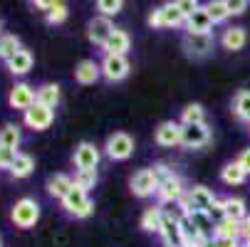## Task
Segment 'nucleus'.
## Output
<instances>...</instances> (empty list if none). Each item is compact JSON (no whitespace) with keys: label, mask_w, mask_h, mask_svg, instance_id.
<instances>
[{"label":"nucleus","mask_w":250,"mask_h":247,"mask_svg":"<svg viewBox=\"0 0 250 247\" xmlns=\"http://www.w3.org/2000/svg\"><path fill=\"white\" fill-rule=\"evenodd\" d=\"M60 99H62V92H60V84H55V82H45V84H40L38 87V104H42V107H47V109H57V104H60Z\"/></svg>","instance_id":"4be33fe9"},{"label":"nucleus","mask_w":250,"mask_h":247,"mask_svg":"<svg viewBox=\"0 0 250 247\" xmlns=\"http://www.w3.org/2000/svg\"><path fill=\"white\" fill-rule=\"evenodd\" d=\"M10 218H13V223H15L20 230L35 228V223L40 220V203L35 200V198H20V200L13 205Z\"/></svg>","instance_id":"7ed1b4c3"},{"label":"nucleus","mask_w":250,"mask_h":247,"mask_svg":"<svg viewBox=\"0 0 250 247\" xmlns=\"http://www.w3.org/2000/svg\"><path fill=\"white\" fill-rule=\"evenodd\" d=\"M99 77H102V67H99V62H94V59H82V62L75 67V79H77L80 84H94Z\"/></svg>","instance_id":"412c9836"},{"label":"nucleus","mask_w":250,"mask_h":247,"mask_svg":"<svg viewBox=\"0 0 250 247\" xmlns=\"http://www.w3.org/2000/svg\"><path fill=\"white\" fill-rule=\"evenodd\" d=\"M228 10H230V15H243L248 10V3L245 0H228Z\"/></svg>","instance_id":"79ce46f5"},{"label":"nucleus","mask_w":250,"mask_h":247,"mask_svg":"<svg viewBox=\"0 0 250 247\" xmlns=\"http://www.w3.org/2000/svg\"><path fill=\"white\" fill-rule=\"evenodd\" d=\"M20 50H22V42L18 35H0V59L3 62H10Z\"/></svg>","instance_id":"c85d7f7f"},{"label":"nucleus","mask_w":250,"mask_h":247,"mask_svg":"<svg viewBox=\"0 0 250 247\" xmlns=\"http://www.w3.org/2000/svg\"><path fill=\"white\" fill-rule=\"evenodd\" d=\"M198 247H216V245H213V240H203Z\"/></svg>","instance_id":"49530a36"},{"label":"nucleus","mask_w":250,"mask_h":247,"mask_svg":"<svg viewBox=\"0 0 250 247\" xmlns=\"http://www.w3.org/2000/svg\"><path fill=\"white\" fill-rule=\"evenodd\" d=\"M32 171H35V158H32L30 153H22V151H20V153L15 156V161H13V166H10L8 173L13 175V178L20 181V178H27Z\"/></svg>","instance_id":"a878e982"},{"label":"nucleus","mask_w":250,"mask_h":247,"mask_svg":"<svg viewBox=\"0 0 250 247\" xmlns=\"http://www.w3.org/2000/svg\"><path fill=\"white\" fill-rule=\"evenodd\" d=\"M216 193H213L210 188L206 186H191L184 195V200L178 203V208H181V215H188V213H208L210 205L216 203Z\"/></svg>","instance_id":"f257e3e1"},{"label":"nucleus","mask_w":250,"mask_h":247,"mask_svg":"<svg viewBox=\"0 0 250 247\" xmlns=\"http://www.w3.org/2000/svg\"><path fill=\"white\" fill-rule=\"evenodd\" d=\"M20 144H22V136H20V129L15 124H5L3 129H0V146L18 151Z\"/></svg>","instance_id":"7c9ffc66"},{"label":"nucleus","mask_w":250,"mask_h":247,"mask_svg":"<svg viewBox=\"0 0 250 247\" xmlns=\"http://www.w3.org/2000/svg\"><path fill=\"white\" fill-rule=\"evenodd\" d=\"M181 47L186 52V57L191 59H203L213 52V47H216V38L210 35H191V32H184L181 38Z\"/></svg>","instance_id":"39448f33"},{"label":"nucleus","mask_w":250,"mask_h":247,"mask_svg":"<svg viewBox=\"0 0 250 247\" xmlns=\"http://www.w3.org/2000/svg\"><path fill=\"white\" fill-rule=\"evenodd\" d=\"M178 218H181V213L176 215V213H171V210L164 208V220H161V230H159V237H161L164 247H186Z\"/></svg>","instance_id":"423d86ee"},{"label":"nucleus","mask_w":250,"mask_h":247,"mask_svg":"<svg viewBox=\"0 0 250 247\" xmlns=\"http://www.w3.org/2000/svg\"><path fill=\"white\" fill-rule=\"evenodd\" d=\"M32 62H35V59H32V52L22 47L10 62H5V67H8V72H10V75H15V77H25L30 69H32Z\"/></svg>","instance_id":"5701e85b"},{"label":"nucleus","mask_w":250,"mask_h":247,"mask_svg":"<svg viewBox=\"0 0 250 247\" xmlns=\"http://www.w3.org/2000/svg\"><path fill=\"white\" fill-rule=\"evenodd\" d=\"M97 181H99L97 171H75V186L82 188V190H87V193L97 186Z\"/></svg>","instance_id":"72a5a7b5"},{"label":"nucleus","mask_w":250,"mask_h":247,"mask_svg":"<svg viewBox=\"0 0 250 247\" xmlns=\"http://www.w3.org/2000/svg\"><path fill=\"white\" fill-rule=\"evenodd\" d=\"M208 215H210V220L216 223V225L226 220V205H223V198H218L216 203L210 205V210H208Z\"/></svg>","instance_id":"58836bf2"},{"label":"nucleus","mask_w":250,"mask_h":247,"mask_svg":"<svg viewBox=\"0 0 250 247\" xmlns=\"http://www.w3.org/2000/svg\"><path fill=\"white\" fill-rule=\"evenodd\" d=\"M8 104H10L13 109H18V112L25 114L27 109H32L35 104H38V89L30 87L27 82H15V87L8 94Z\"/></svg>","instance_id":"1a4fd4ad"},{"label":"nucleus","mask_w":250,"mask_h":247,"mask_svg":"<svg viewBox=\"0 0 250 247\" xmlns=\"http://www.w3.org/2000/svg\"><path fill=\"white\" fill-rule=\"evenodd\" d=\"M99 158H102V151L92 144V141H80L77 149H75V156H72L77 171H97Z\"/></svg>","instance_id":"f8f14e48"},{"label":"nucleus","mask_w":250,"mask_h":247,"mask_svg":"<svg viewBox=\"0 0 250 247\" xmlns=\"http://www.w3.org/2000/svg\"><path fill=\"white\" fill-rule=\"evenodd\" d=\"M122 8H124L122 0H99V3H97L99 15L109 18V20H112V15H119V13H122Z\"/></svg>","instance_id":"e433bc0d"},{"label":"nucleus","mask_w":250,"mask_h":247,"mask_svg":"<svg viewBox=\"0 0 250 247\" xmlns=\"http://www.w3.org/2000/svg\"><path fill=\"white\" fill-rule=\"evenodd\" d=\"M60 203H62V210H64V213H67L69 218H77V220L89 218L92 210H94V203L89 200V193L82 190V188H77V186H72V190H69Z\"/></svg>","instance_id":"f03ea898"},{"label":"nucleus","mask_w":250,"mask_h":247,"mask_svg":"<svg viewBox=\"0 0 250 247\" xmlns=\"http://www.w3.org/2000/svg\"><path fill=\"white\" fill-rule=\"evenodd\" d=\"M0 247H3V240H0Z\"/></svg>","instance_id":"3c124183"},{"label":"nucleus","mask_w":250,"mask_h":247,"mask_svg":"<svg viewBox=\"0 0 250 247\" xmlns=\"http://www.w3.org/2000/svg\"><path fill=\"white\" fill-rule=\"evenodd\" d=\"M186 247H198V245H186Z\"/></svg>","instance_id":"09e8293b"},{"label":"nucleus","mask_w":250,"mask_h":247,"mask_svg":"<svg viewBox=\"0 0 250 247\" xmlns=\"http://www.w3.org/2000/svg\"><path fill=\"white\" fill-rule=\"evenodd\" d=\"M151 173H154V178H156V183L161 186L164 181H168V178H171V175H173L176 171H173V168H168L166 163H154V166H151Z\"/></svg>","instance_id":"4c0bfd02"},{"label":"nucleus","mask_w":250,"mask_h":247,"mask_svg":"<svg viewBox=\"0 0 250 247\" xmlns=\"http://www.w3.org/2000/svg\"><path fill=\"white\" fill-rule=\"evenodd\" d=\"M114 22L109 20V18H104V15H97V18H92L89 20V25H87V38H89V42H94L97 47H104L106 45V40L114 35Z\"/></svg>","instance_id":"ddd939ff"},{"label":"nucleus","mask_w":250,"mask_h":247,"mask_svg":"<svg viewBox=\"0 0 250 247\" xmlns=\"http://www.w3.org/2000/svg\"><path fill=\"white\" fill-rule=\"evenodd\" d=\"M248 126H250V124H248Z\"/></svg>","instance_id":"603ef678"},{"label":"nucleus","mask_w":250,"mask_h":247,"mask_svg":"<svg viewBox=\"0 0 250 247\" xmlns=\"http://www.w3.org/2000/svg\"><path fill=\"white\" fill-rule=\"evenodd\" d=\"M240 247H250V242H243V245H240Z\"/></svg>","instance_id":"de8ad7c7"},{"label":"nucleus","mask_w":250,"mask_h":247,"mask_svg":"<svg viewBox=\"0 0 250 247\" xmlns=\"http://www.w3.org/2000/svg\"><path fill=\"white\" fill-rule=\"evenodd\" d=\"M161 220H164V208L161 205H149L144 213H141V228L146 232H156L161 230Z\"/></svg>","instance_id":"b1692460"},{"label":"nucleus","mask_w":250,"mask_h":247,"mask_svg":"<svg viewBox=\"0 0 250 247\" xmlns=\"http://www.w3.org/2000/svg\"><path fill=\"white\" fill-rule=\"evenodd\" d=\"M181 124H206V109L201 104H186L181 109Z\"/></svg>","instance_id":"2f4dec72"},{"label":"nucleus","mask_w":250,"mask_h":247,"mask_svg":"<svg viewBox=\"0 0 250 247\" xmlns=\"http://www.w3.org/2000/svg\"><path fill=\"white\" fill-rule=\"evenodd\" d=\"M176 5H178V10H181V15H184V18H191V15L201 8V5L196 3V0H176Z\"/></svg>","instance_id":"a19ab883"},{"label":"nucleus","mask_w":250,"mask_h":247,"mask_svg":"<svg viewBox=\"0 0 250 247\" xmlns=\"http://www.w3.org/2000/svg\"><path fill=\"white\" fill-rule=\"evenodd\" d=\"M235 161H238V163L243 166V171L250 175V149H243V151H240V156H238Z\"/></svg>","instance_id":"c03bdc74"},{"label":"nucleus","mask_w":250,"mask_h":247,"mask_svg":"<svg viewBox=\"0 0 250 247\" xmlns=\"http://www.w3.org/2000/svg\"><path fill=\"white\" fill-rule=\"evenodd\" d=\"M99 67H102V77L106 82H122V79H126L129 69H131L129 59L122 57V55H104Z\"/></svg>","instance_id":"6e6552de"},{"label":"nucleus","mask_w":250,"mask_h":247,"mask_svg":"<svg viewBox=\"0 0 250 247\" xmlns=\"http://www.w3.org/2000/svg\"><path fill=\"white\" fill-rule=\"evenodd\" d=\"M184 30H186V32H191V35H210V32H213V20L208 18V13H206V8H203V5H201L191 18H186Z\"/></svg>","instance_id":"f3484780"},{"label":"nucleus","mask_w":250,"mask_h":247,"mask_svg":"<svg viewBox=\"0 0 250 247\" xmlns=\"http://www.w3.org/2000/svg\"><path fill=\"white\" fill-rule=\"evenodd\" d=\"M18 153H20V151H13V149L0 146V171H10V166H13V161H15Z\"/></svg>","instance_id":"ea45409f"},{"label":"nucleus","mask_w":250,"mask_h":247,"mask_svg":"<svg viewBox=\"0 0 250 247\" xmlns=\"http://www.w3.org/2000/svg\"><path fill=\"white\" fill-rule=\"evenodd\" d=\"M178 223H181V232H184L186 245H201V242H203L201 235H198V230H196V225L191 223L188 215H181V218H178Z\"/></svg>","instance_id":"473e14b6"},{"label":"nucleus","mask_w":250,"mask_h":247,"mask_svg":"<svg viewBox=\"0 0 250 247\" xmlns=\"http://www.w3.org/2000/svg\"><path fill=\"white\" fill-rule=\"evenodd\" d=\"M104 151L112 161H126L134 153V138L124 131H117V133H112L109 138H106Z\"/></svg>","instance_id":"9b49d317"},{"label":"nucleus","mask_w":250,"mask_h":247,"mask_svg":"<svg viewBox=\"0 0 250 247\" xmlns=\"http://www.w3.org/2000/svg\"><path fill=\"white\" fill-rule=\"evenodd\" d=\"M245 42H248V32H245V27H240V25L226 27L223 35H221V45H223L228 52H238V50H243Z\"/></svg>","instance_id":"a211bd4d"},{"label":"nucleus","mask_w":250,"mask_h":247,"mask_svg":"<svg viewBox=\"0 0 250 247\" xmlns=\"http://www.w3.org/2000/svg\"><path fill=\"white\" fill-rule=\"evenodd\" d=\"M240 240L243 242H250V215L240 223Z\"/></svg>","instance_id":"a18cd8bd"},{"label":"nucleus","mask_w":250,"mask_h":247,"mask_svg":"<svg viewBox=\"0 0 250 247\" xmlns=\"http://www.w3.org/2000/svg\"><path fill=\"white\" fill-rule=\"evenodd\" d=\"M52 121H55V112L42 107V104H35L32 109H27L22 114V124L32 131H45V129L52 126Z\"/></svg>","instance_id":"4468645a"},{"label":"nucleus","mask_w":250,"mask_h":247,"mask_svg":"<svg viewBox=\"0 0 250 247\" xmlns=\"http://www.w3.org/2000/svg\"><path fill=\"white\" fill-rule=\"evenodd\" d=\"M223 205H226V218L235 220V223H243L248 218V208H245V200L243 198H223Z\"/></svg>","instance_id":"cd10ccee"},{"label":"nucleus","mask_w":250,"mask_h":247,"mask_svg":"<svg viewBox=\"0 0 250 247\" xmlns=\"http://www.w3.org/2000/svg\"><path fill=\"white\" fill-rule=\"evenodd\" d=\"M67 15H69L67 3H52L50 13H45V20H47L50 25H60V22H64V20H67Z\"/></svg>","instance_id":"c9c22d12"},{"label":"nucleus","mask_w":250,"mask_h":247,"mask_svg":"<svg viewBox=\"0 0 250 247\" xmlns=\"http://www.w3.org/2000/svg\"><path fill=\"white\" fill-rule=\"evenodd\" d=\"M75 186V175H67V173H55L47 178V193L57 200H62Z\"/></svg>","instance_id":"aec40b11"},{"label":"nucleus","mask_w":250,"mask_h":247,"mask_svg":"<svg viewBox=\"0 0 250 247\" xmlns=\"http://www.w3.org/2000/svg\"><path fill=\"white\" fill-rule=\"evenodd\" d=\"M210 141L208 124H181V146L184 149H203Z\"/></svg>","instance_id":"9d476101"},{"label":"nucleus","mask_w":250,"mask_h":247,"mask_svg":"<svg viewBox=\"0 0 250 247\" xmlns=\"http://www.w3.org/2000/svg\"><path fill=\"white\" fill-rule=\"evenodd\" d=\"M208 18L213 20V25H221L230 18V10H228V0H210V3L203 5Z\"/></svg>","instance_id":"c756f323"},{"label":"nucleus","mask_w":250,"mask_h":247,"mask_svg":"<svg viewBox=\"0 0 250 247\" xmlns=\"http://www.w3.org/2000/svg\"><path fill=\"white\" fill-rule=\"evenodd\" d=\"M0 27H3V22H0ZM0 35H3V32H0Z\"/></svg>","instance_id":"8fccbe9b"},{"label":"nucleus","mask_w":250,"mask_h":247,"mask_svg":"<svg viewBox=\"0 0 250 247\" xmlns=\"http://www.w3.org/2000/svg\"><path fill=\"white\" fill-rule=\"evenodd\" d=\"M213 245H216V247H240L243 242L240 240H230V237H213Z\"/></svg>","instance_id":"37998d69"},{"label":"nucleus","mask_w":250,"mask_h":247,"mask_svg":"<svg viewBox=\"0 0 250 247\" xmlns=\"http://www.w3.org/2000/svg\"><path fill=\"white\" fill-rule=\"evenodd\" d=\"M159 190V183L154 178V173L151 168H141L134 173V178H131V193L136 198H149V195H156Z\"/></svg>","instance_id":"2eb2a0df"},{"label":"nucleus","mask_w":250,"mask_h":247,"mask_svg":"<svg viewBox=\"0 0 250 247\" xmlns=\"http://www.w3.org/2000/svg\"><path fill=\"white\" fill-rule=\"evenodd\" d=\"M216 235L218 237H230V240H240V223L226 218L223 223L216 225Z\"/></svg>","instance_id":"f704fd0d"},{"label":"nucleus","mask_w":250,"mask_h":247,"mask_svg":"<svg viewBox=\"0 0 250 247\" xmlns=\"http://www.w3.org/2000/svg\"><path fill=\"white\" fill-rule=\"evenodd\" d=\"M245 178H248V173L243 171V166H240L238 161H230V163H226V166L221 168V181H223L226 186H243Z\"/></svg>","instance_id":"393cba45"},{"label":"nucleus","mask_w":250,"mask_h":247,"mask_svg":"<svg viewBox=\"0 0 250 247\" xmlns=\"http://www.w3.org/2000/svg\"><path fill=\"white\" fill-rule=\"evenodd\" d=\"M154 141L164 149L178 146L181 144V121H161L156 133H154Z\"/></svg>","instance_id":"dca6fc26"},{"label":"nucleus","mask_w":250,"mask_h":247,"mask_svg":"<svg viewBox=\"0 0 250 247\" xmlns=\"http://www.w3.org/2000/svg\"><path fill=\"white\" fill-rule=\"evenodd\" d=\"M186 183H184V178L178 173H173L168 181H164L161 186H159V190H156V200H159V205H178L184 200V195H186Z\"/></svg>","instance_id":"0eeeda50"},{"label":"nucleus","mask_w":250,"mask_h":247,"mask_svg":"<svg viewBox=\"0 0 250 247\" xmlns=\"http://www.w3.org/2000/svg\"><path fill=\"white\" fill-rule=\"evenodd\" d=\"M233 114L238 121L250 124V89H240L233 99Z\"/></svg>","instance_id":"bb28decb"},{"label":"nucleus","mask_w":250,"mask_h":247,"mask_svg":"<svg viewBox=\"0 0 250 247\" xmlns=\"http://www.w3.org/2000/svg\"><path fill=\"white\" fill-rule=\"evenodd\" d=\"M129 47H131V38H129V32L117 27V30H114V35H112V38L106 40V45L102 47V52H104V55H122V57H126Z\"/></svg>","instance_id":"6ab92c4d"},{"label":"nucleus","mask_w":250,"mask_h":247,"mask_svg":"<svg viewBox=\"0 0 250 247\" xmlns=\"http://www.w3.org/2000/svg\"><path fill=\"white\" fill-rule=\"evenodd\" d=\"M146 22L154 30H159V27H184L186 25V18L181 15V10H178L176 3H166V5L151 10L149 18H146Z\"/></svg>","instance_id":"20e7f679"}]
</instances>
